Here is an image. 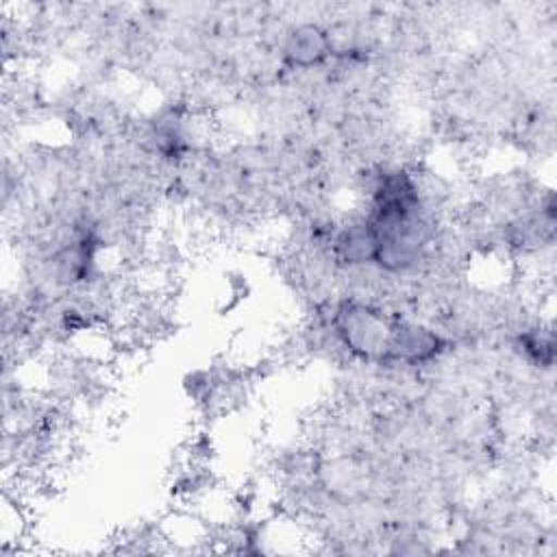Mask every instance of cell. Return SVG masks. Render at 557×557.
I'll list each match as a JSON object with an SVG mask.
<instances>
[{
    "label": "cell",
    "instance_id": "obj_1",
    "mask_svg": "<svg viewBox=\"0 0 557 557\" xmlns=\"http://www.w3.org/2000/svg\"><path fill=\"white\" fill-rule=\"evenodd\" d=\"M342 346L363 361H385L394 320L361 300H342L331 318Z\"/></svg>",
    "mask_w": 557,
    "mask_h": 557
},
{
    "label": "cell",
    "instance_id": "obj_2",
    "mask_svg": "<svg viewBox=\"0 0 557 557\" xmlns=\"http://www.w3.org/2000/svg\"><path fill=\"white\" fill-rule=\"evenodd\" d=\"M442 350H444V339L433 329L418 322L394 320L385 361L422 366L435 359Z\"/></svg>",
    "mask_w": 557,
    "mask_h": 557
},
{
    "label": "cell",
    "instance_id": "obj_3",
    "mask_svg": "<svg viewBox=\"0 0 557 557\" xmlns=\"http://www.w3.org/2000/svg\"><path fill=\"white\" fill-rule=\"evenodd\" d=\"M333 52L331 33L318 24H298L294 26L281 46L283 61L292 67H313L320 65Z\"/></svg>",
    "mask_w": 557,
    "mask_h": 557
},
{
    "label": "cell",
    "instance_id": "obj_4",
    "mask_svg": "<svg viewBox=\"0 0 557 557\" xmlns=\"http://www.w3.org/2000/svg\"><path fill=\"white\" fill-rule=\"evenodd\" d=\"M333 257L344 265H363L374 263L376 237L368 218L348 222L331 242Z\"/></svg>",
    "mask_w": 557,
    "mask_h": 557
},
{
    "label": "cell",
    "instance_id": "obj_5",
    "mask_svg": "<svg viewBox=\"0 0 557 557\" xmlns=\"http://www.w3.org/2000/svg\"><path fill=\"white\" fill-rule=\"evenodd\" d=\"M520 344L527 350L529 357H533L540 363L550 366L553 363V352H555V344H553V331H544V329H531L529 333L520 335Z\"/></svg>",
    "mask_w": 557,
    "mask_h": 557
}]
</instances>
